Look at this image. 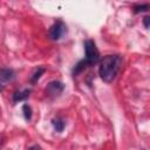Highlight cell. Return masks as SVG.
Listing matches in <instances>:
<instances>
[{"mask_svg": "<svg viewBox=\"0 0 150 150\" xmlns=\"http://www.w3.org/2000/svg\"><path fill=\"white\" fill-rule=\"evenodd\" d=\"M98 66V75L101 80L105 83H111L122 67V56L118 54L105 55L100 60Z\"/></svg>", "mask_w": 150, "mask_h": 150, "instance_id": "6da1fadb", "label": "cell"}, {"mask_svg": "<svg viewBox=\"0 0 150 150\" xmlns=\"http://www.w3.org/2000/svg\"><path fill=\"white\" fill-rule=\"evenodd\" d=\"M83 47H84V54H86V57L83 60L86 61L87 66L88 67L96 66L101 60L100 52H98V49L96 47V43L93 40L88 39V40H86L83 42Z\"/></svg>", "mask_w": 150, "mask_h": 150, "instance_id": "7a4b0ae2", "label": "cell"}, {"mask_svg": "<svg viewBox=\"0 0 150 150\" xmlns=\"http://www.w3.org/2000/svg\"><path fill=\"white\" fill-rule=\"evenodd\" d=\"M67 34V26L62 20L55 21L48 29V36L53 41H59L61 40L64 35Z\"/></svg>", "mask_w": 150, "mask_h": 150, "instance_id": "3957f363", "label": "cell"}, {"mask_svg": "<svg viewBox=\"0 0 150 150\" xmlns=\"http://www.w3.org/2000/svg\"><path fill=\"white\" fill-rule=\"evenodd\" d=\"M63 90H64V84L62 82H60V81H50L47 84V87L45 88L46 95L52 100L57 98L59 96H61Z\"/></svg>", "mask_w": 150, "mask_h": 150, "instance_id": "277c9868", "label": "cell"}, {"mask_svg": "<svg viewBox=\"0 0 150 150\" xmlns=\"http://www.w3.org/2000/svg\"><path fill=\"white\" fill-rule=\"evenodd\" d=\"M15 79V71L12 68H0V93L5 89L6 83L12 82Z\"/></svg>", "mask_w": 150, "mask_h": 150, "instance_id": "5b68a950", "label": "cell"}, {"mask_svg": "<svg viewBox=\"0 0 150 150\" xmlns=\"http://www.w3.org/2000/svg\"><path fill=\"white\" fill-rule=\"evenodd\" d=\"M30 93H32L30 88H26L23 90H16V91L13 93L12 100H13L14 103H18V102H21V101H26L30 96Z\"/></svg>", "mask_w": 150, "mask_h": 150, "instance_id": "8992f818", "label": "cell"}, {"mask_svg": "<svg viewBox=\"0 0 150 150\" xmlns=\"http://www.w3.org/2000/svg\"><path fill=\"white\" fill-rule=\"evenodd\" d=\"M52 125L56 132H62L63 129L66 128V121L61 116H56L52 120Z\"/></svg>", "mask_w": 150, "mask_h": 150, "instance_id": "52a82bcc", "label": "cell"}, {"mask_svg": "<svg viewBox=\"0 0 150 150\" xmlns=\"http://www.w3.org/2000/svg\"><path fill=\"white\" fill-rule=\"evenodd\" d=\"M45 71H46V68H43V67H39V68H36V69L34 70V73L30 75L29 82H30L32 84L36 83V82H38V81L41 79V76L45 74Z\"/></svg>", "mask_w": 150, "mask_h": 150, "instance_id": "ba28073f", "label": "cell"}, {"mask_svg": "<svg viewBox=\"0 0 150 150\" xmlns=\"http://www.w3.org/2000/svg\"><path fill=\"white\" fill-rule=\"evenodd\" d=\"M87 67H88V66H87L86 61H84V60H80V61L74 66V68H73V70H71L73 76H77V75H80Z\"/></svg>", "mask_w": 150, "mask_h": 150, "instance_id": "9c48e42d", "label": "cell"}, {"mask_svg": "<svg viewBox=\"0 0 150 150\" xmlns=\"http://www.w3.org/2000/svg\"><path fill=\"white\" fill-rule=\"evenodd\" d=\"M22 114H23V118H25L27 122L32 120L33 110H32V108H30V105H29V104L25 103V104L22 105Z\"/></svg>", "mask_w": 150, "mask_h": 150, "instance_id": "30bf717a", "label": "cell"}, {"mask_svg": "<svg viewBox=\"0 0 150 150\" xmlns=\"http://www.w3.org/2000/svg\"><path fill=\"white\" fill-rule=\"evenodd\" d=\"M149 7H150V5L149 4H138V5H135L134 7H132V12L135 13V14H138V13H143V12H146V11H149Z\"/></svg>", "mask_w": 150, "mask_h": 150, "instance_id": "8fae6325", "label": "cell"}, {"mask_svg": "<svg viewBox=\"0 0 150 150\" xmlns=\"http://www.w3.org/2000/svg\"><path fill=\"white\" fill-rule=\"evenodd\" d=\"M143 25H144V28H149V26H150V16L149 15H145L144 18H143Z\"/></svg>", "mask_w": 150, "mask_h": 150, "instance_id": "7c38bea8", "label": "cell"}, {"mask_svg": "<svg viewBox=\"0 0 150 150\" xmlns=\"http://www.w3.org/2000/svg\"><path fill=\"white\" fill-rule=\"evenodd\" d=\"M27 150H41V146H40V145H38V144H34V145L29 146Z\"/></svg>", "mask_w": 150, "mask_h": 150, "instance_id": "4fadbf2b", "label": "cell"}]
</instances>
